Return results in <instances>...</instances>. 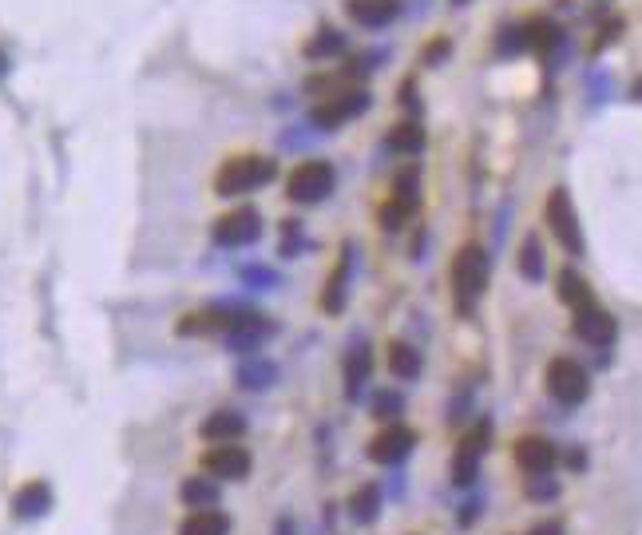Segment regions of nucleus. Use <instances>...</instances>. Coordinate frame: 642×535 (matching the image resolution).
I'll use <instances>...</instances> for the list:
<instances>
[{
    "instance_id": "2",
    "label": "nucleus",
    "mask_w": 642,
    "mask_h": 535,
    "mask_svg": "<svg viewBox=\"0 0 642 535\" xmlns=\"http://www.w3.org/2000/svg\"><path fill=\"white\" fill-rule=\"evenodd\" d=\"M452 290H456V310L460 314H468L480 302V294L488 290V254H484V246H476V242L460 246L456 262H452Z\"/></svg>"
},
{
    "instance_id": "30",
    "label": "nucleus",
    "mask_w": 642,
    "mask_h": 535,
    "mask_svg": "<svg viewBox=\"0 0 642 535\" xmlns=\"http://www.w3.org/2000/svg\"><path fill=\"white\" fill-rule=\"evenodd\" d=\"M401 409H405V401H401L397 393H381V397L373 401V413H377V417H385V421L401 417Z\"/></svg>"
},
{
    "instance_id": "4",
    "label": "nucleus",
    "mask_w": 642,
    "mask_h": 535,
    "mask_svg": "<svg viewBox=\"0 0 642 535\" xmlns=\"http://www.w3.org/2000/svg\"><path fill=\"white\" fill-rule=\"evenodd\" d=\"M369 104H373V96H369L365 88H341V92H333V96H321L318 104L310 107V123L321 127V131H337L341 123L365 115Z\"/></svg>"
},
{
    "instance_id": "22",
    "label": "nucleus",
    "mask_w": 642,
    "mask_h": 535,
    "mask_svg": "<svg viewBox=\"0 0 642 535\" xmlns=\"http://www.w3.org/2000/svg\"><path fill=\"white\" fill-rule=\"evenodd\" d=\"M389 151H397V155H421V151H425V127H421L417 119L397 123V127L389 131Z\"/></svg>"
},
{
    "instance_id": "37",
    "label": "nucleus",
    "mask_w": 642,
    "mask_h": 535,
    "mask_svg": "<svg viewBox=\"0 0 642 535\" xmlns=\"http://www.w3.org/2000/svg\"><path fill=\"white\" fill-rule=\"evenodd\" d=\"M567 464H571V468H583L587 460H583V452H567Z\"/></svg>"
},
{
    "instance_id": "23",
    "label": "nucleus",
    "mask_w": 642,
    "mask_h": 535,
    "mask_svg": "<svg viewBox=\"0 0 642 535\" xmlns=\"http://www.w3.org/2000/svg\"><path fill=\"white\" fill-rule=\"evenodd\" d=\"M349 512L357 524H373L377 512H381V488L377 484H361L353 496H349Z\"/></svg>"
},
{
    "instance_id": "29",
    "label": "nucleus",
    "mask_w": 642,
    "mask_h": 535,
    "mask_svg": "<svg viewBox=\"0 0 642 535\" xmlns=\"http://www.w3.org/2000/svg\"><path fill=\"white\" fill-rule=\"evenodd\" d=\"M524 492H528L532 500H555V496H559V484H555V480L543 472V476H532V480L524 484Z\"/></svg>"
},
{
    "instance_id": "14",
    "label": "nucleus",
    "mask_w": 642,
    "mask_h": 535,
    "mask_svg": "<svg viewBox=\"0 0 642 535\" xmlns=\"http://www.w3.org/2000/svg\"><path fill=\"white\" fill-rule=\"evenodd\" d=\"M349 274H353V246H345L337 270L329 274L325 282V294H321V310L325 314H341L345 310V298H349Z\"/></svg>"
},
{
    "instance_id": "21",
    "label": "nucleus",
    "mask_w": 642,
    "mask_h": 535,
    "mask_svg": "<svg viewBox=\"0 0 642 535\" xmlns=\"http://www.w3.org/2000/svg\"><path fill=\"white\" fill-rule=\"evenodd\" d=\"M421 353L413 349V345H405V341H393L389 345V369H393V377L397 381H417L421 377Z\"/></svg>"
},
{
    "instance_id": "17",
    "label": "nucleus",
    "mask_w": 642,
    "mask_h": 535,
    "mask_svg": "<svg viewBox=\"0 0 642 535\" xmlns=\"http://www.w3.org/2000/svg\"><path fill=\"white\" fill-rule=\"evenodd\" d=\"M345 44H349V40H345V32H337V28L321 24L318 32L302 44V56H306V60H337V56L345 52Z\"/></svg>"
},
{
    "instance_id": "25",
    "label": "nucleus",
    "mask_w": 642,
    "mask_h": 535,
    "mask_svg": "<svg viewBox=\"0 0 642 535\" xmlns=\"http://www.w3.org/2000/svg\"><path fill=\"white\" fill-rule=\"evenodd\" d=\"M393 199H397L401 207H409V211H417V207H421V171H417L413 163L397 175V183H393Z\"/></svg>"
},
{
    "instance_id": "12",
    "label": "nucleus",
    "mask_w": 642,
    "mask_h": 535,
    "mask_svg": "<svg viewBox=\"0 0 642 535\" xmlns=\"http://www.w3.org/2000/svg\"><path fill=\"white\" fill-rule=\"evenodd\" d=\"M345 12L361 28H389L401 16V0H345Z\"/></svg>"
},
{
    "instance_id": "5",
    "label": "nucleus",
    "mask_w": 642,
    "mask_h": 535,
    "mask_svg": "<svg viewBox=\"0 0 642 535\" xmlns=\"http://www.w3.org/2000/svg\"><path fill=\"white\" fill-rule=\"evenodd\" d=\"M547 393L559 401V405H583L587 393H591V377L579 361L571 357H555L547 365Z\"/></svg>"
},
{
    "instance_id": "34",
    "label": "nucleus",
    "mask_w": 642,
    "mask_h": 535,
    "mask_svg": "<svg viewBox=\"0 0 642 535\" xmlns=\"http://www.w3.org/2000/svg\"><path fill=\"white\" fill-rule=\"evenodd\" d=\"M401 104L409 107L413 115L421 111V100H417V84H413V80H405V88H401Z\"/></svg>"
},
{
    "instance_id": "11",
    "label": "nucleus",
    "mask_w": 642,
    "mask_h": 535,
    "mask_svg": "<svg viewBox=\"0 0 642 535\" xmlns=\"http://www.w3.org/2000/svg\"><path fill=\"white\" fill-rule=\"evenodd\" d=\"M575 333L587 341V345H599V349H607L611 341H615V333H619V325L615 318L603 310V306H583V310H575Z\"/></svg>"
},
{
    "instance_id": "1",
    "label": "nucleus",
    "mask_w": 642,
    "mask_h": 535,
    "mask_svg": "<svg viewBox=\"0 0 642 535\" xmlns=\"http://www.w3.org/2000/svg\"><path fill=\"white\" fill-rule=\"evenodd\" d=\"M278 179V163L266 159V155H238V159H226L222 171L214 175V191L222 199H238V195H250V191H262Z\"/></svg>"
},
{
    "instance_id": "13",
    "label": "nucleus",
    "mask_w": 642,
    "mask_h": 535,
    "mask_svg": "<svg viewBox=\"0 0 642 535\" xmlns=\"http://www.w3.org/2000/svg\"><path fill=\"white\" fill-rule=\"evenodd\" d=\"M555 460H559V452H555L551 440H543V436H524V440H516V464H520L528 476L551 472Z\"/></svg>"
},
{
    "instance_id": "19",
    "label": "nucleus",
    "mask_w": 642,
    "mask_h": 535,
    "mask_svg": "<svg viewBox=\"0 0 642 535\" xmlns=\"http://www.w3.org/2000/svg\"><path fill=\"white\" fill-rule=\"evenodd\" d=\"M555 290H559V302H563V306H571V314L595 302L591 286H587V282H583V274H575L571 266H567V270H559V282H555Z\"/></svg>"
},
{
    "instance_id": "24",
    "label": "nucleus",
    "mask_w": 642,
    "mask_h": 535,
    "mask_svg": "<svg viewBox=\"0 0 642 535\" xmlns=\"http://www.w3.org/2000/svg\"><path fill=\"white\" fill-rule=\"evenodd\" d=\"M274 377H278V369L270 365V361H262V357H250V361H242L238 365V385L242 389H266V385H274Z\"/></svg>"
},
{
    "instance_id": "9",
    "label": "nucleus",
    "mask_w": 642,
    "mask_h": 535,
    "mask_svg": "<svg viewBox=\"0 0 642 535\" xmlns=\"http://www.w3.org/2000/svg\"><path fill=\"white\" fill-rule=\"evenodd\" d=\"M250 464H254L250 452L242 444H234V440H222V444L203 452V468L211 472L214 480H242L250 472Z\"/></svg>"
},
{
    "instance_id": "16",
    "label": "nucleus",
    "mask_w": 642,
    "mask_h": 535,
    "mask_svg": "<svg viewBox=\"0 0 642 535\" xmlns=\"http://www.w3.org/2000/svg\"><path fill=\"white\" fill-rule=\"evenodd\" d=\"M369 373H373V353H369V345H353V349L345 353V393H349V401L361 397Z\"/></svg>"
},
{
    "instance_id": "27",
    "label": "nucleus",
    "mask_w": 642,
    "mask_h": 535,
    "mask_svg": "<svg viewBox=\"0 0 642 535\" xmlns=\"http://www.w3.org/2000/svg\"><path fill=\"white\" fill-rule=\"evenodd\" d=\"M520 274H524L528 282H539V278H543V242H539V234H528L524 246H520Z\"/></svg>"
},
{
    "instance_id": "8",
    "label": "nucleus",
    "mask_w": 642,
    "mask_h": 535,
    "mask_svg": "<svg viewBox=\"0 0 642 535\" xmlns=\"http://www.w3.org/2000/svg\"><path fill=\"white\" fill-rule=\"evenodd\" d=\"M262 238V214L254 207H234L230 214H222L214 222V242L226 246V250H238V246H250Z\"/></svg>"
},
{
    "instance_id": "28",
    "label": "nucleus",
    "mask_w": 642,
    "mask_h": 535,
    "mask_svg": "<svg viewBox=\"0 0 642 535\" xmlns=\"http://www.w3.org/2000/svg\"><path fill=\"white\" fill-rule=\"evenodd\" d=\"M409 218H413V211H409V207H401L397 199H389V203L381 207V226H385V230H401Z\"/></svg>"
},
{
    "instance_id": "38",
    "label": "nucleus",
    "mask_w": 642,
    "mask_h": 535,
    "mask_svg": "<svg viewBox=\"0 0 642 535\" xmlns=\"http://www.w3.org/2000/svg\"><path fill=\"white\" fill-rule=\"evenodd\" d=\"M452 4H456V8H464V4H472V0H452Z\"/></svg>"
},
{
    "instance_id": "36",
    "label": "nucleus",
    "mask_w": 642,
    "mask_h": 535,
    "mask_svg": "<svg viewBox=\"0 0 642 535\" xmlns=\"http://www.w3.org/2000/svg\"><path fill=\"white\" fill-rule=\"evenodd\" d=\"M8 72H12V60H8V52H4V48H0V80H4V76H8Z\"/></svg>"
},
{
    "instance_id": "7",
    "label": "nucleus",
    "mask_w": 642,
    "mask_h": 535,
    "mask_svg": "<svg viewBox=\"0 0 642 535\" xmlns=\"http://www.w3.org/2000/svg\"><path fill=\"white\" fill-rule=\"evenodd\" d=\"M488 440H492V425H488V421H480V425L460 440V448H456V456H452V484H456V488L476 484L480 460H484V452H488Z\"/></svg>"
},
{
    "instance_id": "39",
    "label": "nucleus",
    "mask_w": 642,
    "mask_h": 535,
    "mask_svg": "<svg viewBox=\"0 0 642 535\" xmlns=\"http://www.w3.org/2000/svg\"><path fill=\"white\" fill-rule=\"evenodd\" d=\"M635 96H642V80H639V84H635Z\"/></svg>"
},
{
    "instance_id": "3",
    "label": "nucleus",
    "mask_w": 642,
    "mask_h": 535,
    "mask_svg": "<svg viewBox=\"0 0 642 535\" xmlns=\"http://www.w3.org/2000/svg\"><path fill=\"white\" fill-rule=\"evenodd\" d=\"M333 187H337L333 163H329V159H306V163L294 167V175H290V183H286V195H290L294 203H302V207H314V203L333 195Z\"/></svg>"
},
{
    "instance_id": "18",
    "label": "nucleus",
    "mask_w": 642,
    "mask_h": 535,
    "mask_svg": "<svg viewBox=\"0 0 642 535\" xmlns=\"http://www.w3.org/2000/svg\"><path fill=\"white\" fill-rule=\"evenodd\" d=\"M199 432H203V440H238L242 432H246V417L242 413H234V409H218V413H211L203 425H199Z\"/></svg>"
},
{
    "instance_id": "32",
    "label": "nucleus",
    "mask_w": 642,
    "mask_h": 535,
    "mask_svg": "<svg viewBox=\"0 0 642 535\" xmlns=\"http://www.w3.org/2000/svg\"><path fill=\"white\" fill-rule=\"evenodd\" d=\"M448 52H452V44H448L444 36H440V40H432V44L425 48V64H440Z\"/></svg>"
},
{
    "instance_id": "15",
    "label": "nucleus",
    "mask_w": 642,
    "mask_h": 535,
    "mask_svg": "<svg viewBox=\"0 0 642 535\" xmlns=\"http://www.w3.org/2000/svg\"><path fill=\"white\" fill-rule=\"evenodd\" d=\"M12 512H16L20 520H40L44 512H52V488H48L44 480L24 484V488L12 496Z\"/></svg>"
},
{
    "instance_id": "20",
    "label": "nucleus",
    "mask_w": 642,
    "mask_h": 535,
    "mask_svg": "<svg viewBox=\"0 0 642 535\" xmlns=\"http://www.w3.org/2000/svg\"><path fill=\"white\" fill-rule=\"evenodd\" d=\"M179 535H230V516L214 512V508H195L183 520V532Z\"/></svg>"
},
{
    "instance_id": "35",
    "label": "nucleus",
    "mask_w": 642,
    "mask_h": 535,
    "mask_svg": "<svg viewBox=\"0 0 642 535\" xmlns=\"http://www.w3.org/2000/svg\"><path fill=\"white\" fill-rule=\"evenodd\" d=\"M532 535H563V524L559 520H543V524H535Z\"/></svg>"
},
{
    "instance_id": "33",
    "label": "nucleus",
    "mask_w": 642,
    "mask_h": 535,
    "mask_svg": "<svg viewBox=\"0 0 642 535\" xmlns=\"http://www.w3.org/2000/svg\"><path fill=\"white\" fill-rule=\"evenodd\" d=\"M619 32H623V20H611V24H607V28L599 32V40H595V52H599V48H607V44H611V40H615Z\"/></svg>"
},
{
    "instance_id": "10",
    "label": "nucleus",
    "mask_w": 642,
    "mask_h": 535,
    "mask_svg": "<svg viewBox=\"0 0 642 535\" xmlns=\"http://www.w3.org/2000/svg\"><path fill=\"white\" fill-rule=\"evenodd\" d=\"M413 448H417V432H413V428L389 425L369 440V460H377V464H401Z\"/></svg>"
},
{
    "instance_id": "31",
    "label": "nucleus",
    "mask_w": 642,
    "mask_h": 535,
    "mask_svg": "<svg viewBox=\"0 0 642 535\" xmlns=\"http://www.w3.org/2000/svg\"><path fill=\"white\" fill-rule=\"evenodd\" d=\"M520 48H528V28H508L504 40H500V52L512 56V52H520Z\"/></svg>"
},
{
    "instance_id": "26",
    "label": "nucleus",
    "mask_w": 642,
    "mask_h": 535,
    "mask_svg": "<svg viewBox=\"0 0 642 535\" xmlns=\"http://www.w3.org/2000/svg\"><path fill=\"white\" fill-rule=\"evenodd\" d=\"M179 496H183L187 508H214V504H218V484L195 476V480H187V484L179 488Z\"/></svg>"
},
{
    "instance_id": "6",
    "label": "nucleus",
    "mask_w": 642,
    "mask_h": 535,
    "mask_svg": "<svg viewBox=\"0 0 642 535\" xmlns=\"http://www.w3.org/2000/svg\"><path fill=\"white\" fill-rule=\"evenodd\" d=\"M547 226H551V234L559 238V246L567 250V254H583V230H579V214L571 207V195L563 191V187H555L551 195H547Z\"/></svg>"
}]
</instances>
